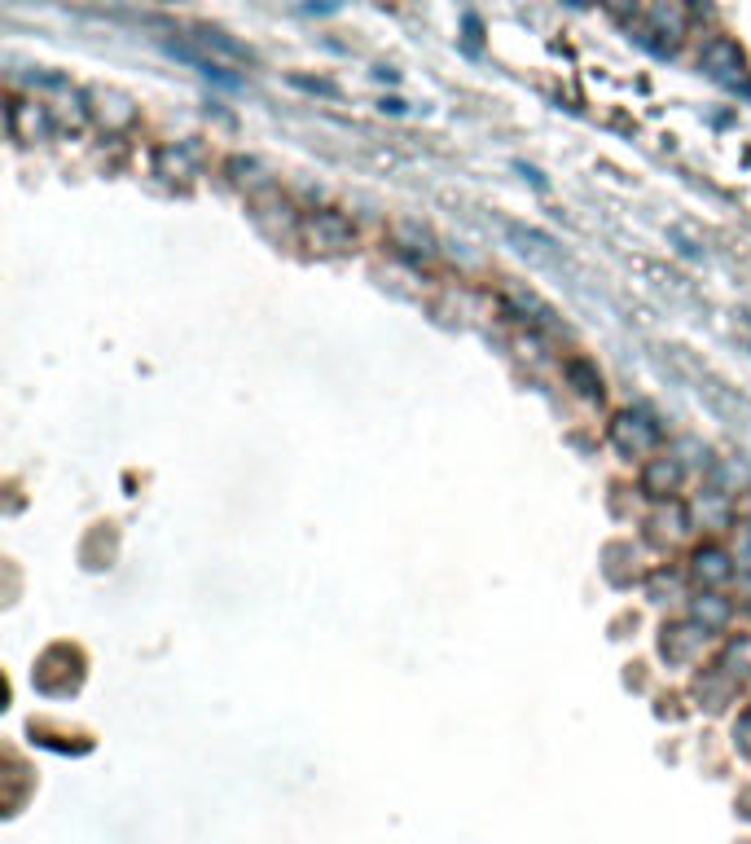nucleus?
<instances>
[{"label":"nucleus","instance_id":"1","mask_svg":"<svg viewBox=\"0 0 751 844\" xmlns=\"http://www.w3.org/2000/svg\"><path fill=\"white\" fill-rule=\"evenodd\" d=\"M602 4H607L615 18H629V13H638V9H642V0H602Z\"/></svg>","mask_w":751,"mask_h":844},{"label":"nucleus","instance_id":"2","mask_svg":"<svg viewBox=\"0 0 751 844\" xmlns=\"http://www.w3.org/2000/svg\"><path fill=\"white\" fill-rule=\"evenodd\" d=\"M734 735H739V748L751 756V713L743 717V722H739V731H734Z\"/></svg>","mask_w":751,"mask_h":844}]
</instances>
